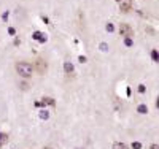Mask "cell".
Returning a JSON list of instances; mask_svg holds the SVG:
<instances>
[{"instance_id": "5", "label": "cell", "mask_w": 159, "mask_h": 149, "mask_svg": "<svg viewBox=\"0 0 159 149\" xmlns=\"http://www.w3.org/2000/svg\"><path fill=\"white\" fill-rule=\"evenodd\" d=\"M34 40H37V42H42V43H45L46 42V35L45 33H42V32H34V37H32Z\"/></svg>"}, {"instance_id": "3", "label": "cell", "mask_w": 159, "mask_h": 149, "mask_svg": "<svg viewBox=\"0 0 159 149\" xmlns=\"http://www.w3.org/2000/svg\"><path fill=\"white\" fill-rule=\"evenodd\" d=\"M35 67H37V72H38L40 75H43V73L46 72V68H48V65H46V62H45L43 59H37Z\"/></svg>"}, {"instance_id": "8", "label": "cell", "mask_w": 159, "mask_h": 149, "mask_svg": "<svg viewBox=\"0 0 159 149\" xmlns=\"http://www.w3.org/2000/svg\"><path fill=\"white\" fill-rule=\"evenodd\" d=\"M113 149H129L124 143H115L113 144Z\"/></svg>"}, {"instance_id": "13", "label": "cell", "mask_w": 159, "mask_h": 149, "mask_svg": "<svg viewBox=\"0 0 159 149\" xmlns=\"http://www.w3.org/2000/svg\"><path fill=\"white\" fill-rule=\"evenodd\" d=\"M132 147H134V149H140L142 144H140V143H134V144H132Z\"/></svg>"}, {"instance_id": "10", "label": "cell", "mask_w": 159, "mask_h": 149, "mask_svg": "<svg viewBox=\"0 0 159 149\" xmlns=\"http://www.w3.org/2000/svg\"><path fill=\"white\" fill-rule=\"evenodd\" d=\"M151 59H153L154 62H157V60H159V56H157V51H156V49H153V51H151Z\"/></svg>"}, {"instance_id": "6", "label": "cell", "mask_w": 159, "mask_h": 149, "mask_svg": "<svg viewBox=\"0 0 159 149\" xmlns=\"http://www.w3.org/2000/svg\"><path fill=\"white\" fill-rule=\"evenodd\" d=\"M64 70H65V73H67V75H70V73L73 72V65H72L70 62H65V64H64Z\"/></svg>"}, {"instance_id": "18", "label": "cell", "mask_w": 159, "mask_h": 149, "mask_svg": "<svg viewBox=\"0 0 159 149\" xmlns=\"http://www.w3.org/2000/svg\"><path fill=\"white\" fill-rule=\"evenodd\" d=\"M43 149H51V147H43Z\"/></svg>"}, {"instance_id": "7", "label": "cell", "mask_w": 159, "mask_h": 149, "mask_svg": "<svg viewBox=\"0 0 159 149\" xmlns=\"http://www.w3.org/2000/svg\"><path fill=\"white\" fill-rule=\"evenodd\" d=\"M137 111H139L140 114H147V113H148V106H147V105H139Z\"/></svg>"}, {"instance_id": "15", "label": "cell", "mask_w": 159, "mask_h": 149, "mask_svg": "<svg viewBox=\"0 0 159 149\" xmlns=\"http://www.w3.org/2000/svg\"><path fill=\"white\" fill-rule=\"evenodd\" d=\"M107 30H108V32H113V25H111V24H107Z\"/></svg>"}, {"instance_id": "17", "label": "cell", "mask_w": 159, "mask_h": 149, "mask_svg": "<svg viewBox=\"0 0 159 149\" xmlns=\"http://www.w3.org/2000/svg\"><path fill=\"white\" fill-rule=\"evenodd\" d=\"M150 149H159V146H157V144H151V147H150Z\"/></svg>"}, {"instance_id": "9", "label": "cell", "mask_w": 159, "mask_h": 149, "mask_svg": "<svg viewBox=\"0 0 159 149\" xmlns=\"http://www.w3.org/2000/svg\"><path fill=\"white\" fill-rule=\"evenodd\" d=\"M7 140H8V137H7V135L0 133V146H3V144L7 143Z\"/></svg>"}, {"instance_id": "12", "label": "cell", "mask_w": 159, "mask_h": 149, "mask_svg": "<svg viewBox=\"0 0 159 149\" xmlns=\"http://www.w3.org/2000/svg\"><path fill=\"white\" fill-rule=\"evenodd\" d=\"M124 43L126 46H132V38H124Z\"/></svg>"}, {"instance_id": "4", "label": "cell", "mask_w": 159, "mask_h": 149, "mask_svg": "<svg viewBox=\"0 0 159 149\" xmlns=\"http://www.w3.org/2000/svg\"><path fill=\"white\" fill-rule=\"evenodd\" d=\"M130 8H132V0H121L119 2V10L123 13H129Z\"/></svg>"}, {"instance_id": "14", "label": "cell", "mask_w": 159, "mask_h": 149, "mask_svg": "<svg viewBox=\"0 0 159 149\" xmlns=\"http://www.w3.org/2000/svg\"><path fill=\"white\" fill-rule=\"evenodd\" d=\"M139 92H140V94H143V92H145V86H143V84H140V86H139Z\"/></svg>"}, {"instance_id": "1", "label": "cell", "mask_w": 159, "mask_h": 149, "mask_svg": "<svg viewBox=\"0 0 159 149\" xmlns=\"http://www.w3.org/2000/svg\"><path fill=\"white\" fill-rule=\"evenodd\" d=\"M16 72L22 78H30L32 73H34V67L29 62H18L16 64Z\"/></svg>"}, {"instance_id": "2", "label": "cell", "mask_w": 159, "mask_h": 149, "mask_svg": "<svg viewBox=\"0 0 159 149\" xmlns=\"http://www.w3.org/2000/svg\"><path fill=\"white\" fill-rule=\"evenodd\" d=\"M119 33H121V37L124 38H132L134 37V30H132V27L126 22H123L121 25H119Z\"/></svg>"}, {"instance_id": "19", "label": "cell", "mask_w": 159, "mask_h": 149, "mask_svg": "<svg viewBox=\"0 0 159 149\" xmlns=\"http://www.w3.org/2000/svg\"><path fill=\"white\" fill-rule=\"evenodd\" d=\"M118 2H121V0H118Z\"/></svg>"}, {"instance_id": "16", "label": "cell", "mask_w": 159, "mask_h": 149, "mask_svg": "<svg viewBox=\"0 0 159 149\" xmlns=\"http://www.w3.org/2000/svg\"><path fill=\"white\" fill-rule=\"evenodd\" d=\"M42 117L46 119V117H48V113H46V111H42Z\"/></svg>"}, {"instance_id": "11", "label": "cell", "mask_w": 159, "mask_h": 149, "mask_svg": "<svg viewBox=\"0 0 159 149\" xmlns=\"http://www.w3.org/2000/svg\"><path fill=\"white\" fill-rule=\"evenodd\" d=\"M42 103L43 105H54V100H52V99H43Z\"/></svg>"}]
</instances>
